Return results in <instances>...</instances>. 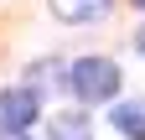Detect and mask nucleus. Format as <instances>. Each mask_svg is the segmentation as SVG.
Instances as JSON below:
<instances>
[{"label": "nucleus", "mask_w": 145, "mask_h": 140, "mask_svg": "<svg viewBox=\"0 0 145 140\" xmlns=\"http://www.w3.org/2000/svg\"><path fill=\"white\" fill-rule=\"evenodd\" d=\"M135 42H140V52H145V31H140V37H135Z\"/></svg>", "instance_id": "obj_7"}, {"label": "nucleus", "mask_w": 145, "mask_h": 140, "mask_svg": "<svg viewBox=\"0 0 145 140\" xmlns=\"http://www.w3.org/2000/svg\"><path fill=\"white\" fill-rule=\"evenodd\" d=\"M47 5H52L57 21H72V26H78V21H99L114 0H47Z\"/></svg>", "instance_id": "obj_3"}, {"label": "nucleus", "mask_w": 145, "mask_h": 140, "mask_svg": "<svg viewBox=\"0 0 145 140\" xmlns=\"http://www.w3.org/2000/svg\"><path fill=\"white\" fill-rule=\"evenodd\" d=\"M0 140H26V130H0Z\"/></svg>", "instance_id": "obj_6"}, {"label": "nucleus", "mask_w": 145, "mask_h": 140, "mask_svg": "<svg viewBox=\"0 0 145 140\" xmlns=\"http://www.w3.org/2000/svg\"><path fill=\"white\" fill-rule=\"evenodd\" d=\"M52 140H88V119L83 114H52Z\"/></svg>", "instance_id": "obj_5"}, {"label": "nucleus", "mask_w": 145, "mask_h": 140, "mask_svg": "<svg viewBox=\"0 0 145 140\" xmlns=\"http://www.w3.org/2000/svg\"><path fill=\"white\" fill-rule=\"evenodd\" d=\"M42 119L36 88H0V130H31Z\"/></svg>", "instance_id": "obj_2"}, {"label": "nucleus", "mask_w": 145, "mask_h": 140, "mask_svg": "<svg viewBox=\"0 0 145 140\" xmlns=\"http://www.w3.org/2000/svg\"><path fill=\"white\" fill-rule=\"evenodd\" d=\"M109 119H114V130H119V135L145 140V104H119V109L109 114Z\"/></svg>", "instance_id": "obj_4"}, {"label": "nucleus", "mask_w": 145, "mask_h": 140, "mask_svg": "<svg viewBox=\"0 0 145 140\" xmlns=\"http://www.w3.org/2000/svg\"><path fill=\"white\" fill-rule=\"evenodd\" d=\"M135 5H145V0H135Z\"/></svg>", "instance_id": "obj_8"}, {"label": "nucleus", "mask_w": 145, "mask_h": 140, "mask_svg": "<svg viewBox=\"0 0 145 140\" xmlns=\"http://www.w3.org/2000/svg\"><path fill=\"white\" fill-rule=\"evenodd\" d=\"M67 73H72V78H67V88L78 94L83 104H104V99H114V94H119V67L109 62V57H78Z\"/></svg>", "instance_id": "obj_1"}]
</instances>
